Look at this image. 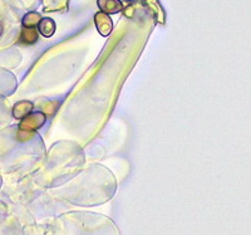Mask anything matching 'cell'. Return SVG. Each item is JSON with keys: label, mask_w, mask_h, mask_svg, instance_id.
<instances>
[{"label": "cell", "mask_w": 251, "mask_h": 235, "mask_svg": "<svg viewBox=\"0 0 251 235\" xmlns=\"http://www.w3.org/2000/svg\"><path fill=\"white\" fill-rule=\"evenodd\" d=\"M46 113H43V112H33V113H30V115L26 116L25 118L20 121L19 130L28 132H35L46 124Z\"/></svg>", "instance_id": "obj_1"}, {"label": "cell", "mask_w": 251, "mask_h": 235, "mask_svg": "<svg viewBox=\"0 0 251 235\" xmlns=\"http://www.w3.org/2000/svg\"><path fill=\"white\" fill-rule=\"evenodd\" d=\"M94 24L97 26V30L102 37H108L113 29V22L108 14H104L102 12L96 13L94 15Z\"/></svg>", "instance_id": "obj_2"}, {"label": "cell", "mask_w": 251, "mask_h": 235, "mask_svg": "<svg viewBox=\"0 0 251 235\" xmlns=\"http://www.w3.org/2000/svg\"><path fill=\"white\" fill-rule=\"evenodd\" d=\"M98 8L104 14H117L123 10V4L121 0H97Z\"/></svg>", "instance_id": "obj_3"}, {"label": "cell", "mask_w": 251, "mask_h": 235, "mask_svg": "<svg viewBox=\"0 0 251 235\" xmlns=\"http://www.w3.org/2000/svg\"><path fill=\"white\" fill-rule=\"evenodd\" d=\"M33 106L30 101H19L13 107V117L17 120H23L26 116H29L33 111Z\"/></svg>", "instance_id": "obj_4"}, {"label": "cell", "mask_w": 251, "mask_h": 235, "mask_svg": "<svg viewBox=\"0 0 251 235\" xmlns=\"http://www.w3.org/2000/svg\"><path fill=\"white\" fill-rule=\"evenodd\" d=\"M55 22L51 18H42L39 26H38V32L46 38L53 37V34L55 33Z\"/></svg>", "instance_id": "obj_5"}, {"label": "cell", "mask_w": 251, "mask_h": 235, "mask_svg": "<svg viewBox=\"0 0 251 235\" xmlns=\"http://www.w3.org/2000/svg\"><path fill=\"white\" fill-rule=\"evenodd\" d=\"M38 35H39V32H38L37 28H24L23 26L22 32H20L19 43L31 46L38 40Z\"/></svg>", "instance_id": "obj_6"}, {"label": "cell", "mask_w": 251, "mask_h": 235, "mask_svg": "<svg viewBox=\"0 0 251 235\" xmlns=\"http://www.w3.org/2000/svg\"><path fill=\"white\" fill-rule=\"evenodd\" d=\"M40 20H42V15L37 12H29L28 14L24 15L23 18V26L24 28H38Z\"/></svg>", "instance_id": "obj_7"}, {"label": "cell", "mask_w": 251, "mask_h": 235, "mask_svg": "<svg viewBox=\"0 0 251 235\" xmlns=\"http://www.w3.org/2000/svg\"><path fill=\"white\" fill-rule=\"evenodd\" d=\"M33 136H34V132L22 131V130H19V131L17 132V140H19V141H28V140H30Z\"/></svg>", "instance_id": "obj_8"}, {"label": "cell", "mask_w": 251, "mask_h": 235, "mask_svg": "<svg viewBox=\"0 0 251 235\" xmlns=\"http://www.w3.org/2000/svg\"><path fill=\"white\" fill-rule=\"evenodd\" d=\"M3 30H4V26L3 24H1V22H0V37H1V34H3Z\"/></svg>", "instance_id": "obj_9"}]
</instances>
